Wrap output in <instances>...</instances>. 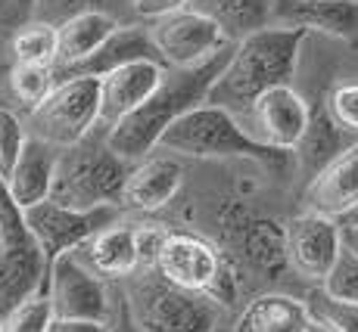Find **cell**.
<instances>
[{"label":"cell","instance_id":"cell-30","mask_svg":"<svg viewBox=\"0 0 358 332\" xmlns=\"http://www.w3.org/2000/svg\"><path fill=\"white\" fill-rule=\"evenodd\" d=\"M25 143H29V134H25L22 119L13 109L0 106V177L3 181H10V174L16 171Z\"/></svg>","mask_w":358,"mask_h":332},{"label":"cell","instance_id":"cell-9","mask_svg":"<svg viewBox=\"0 0 358 332\" xmlns=\"http://www.w3.org/2000/svg\"><path fill=\"white\" fill-rule=\"evenodd\" d=\"M119 214L122 209H113V205L109 209L78 211V209H66V205L53 202V199L25 209V220H29L34 239H38L44 261H47V280H50V267L59 258L81 252L97 233L119 224Z\"/></svg>","mask_w":358,"mask_h":332},{"label":"cell","instance_id":"cell-27","mask_svg":"<svg viewBox=\"0 0 358 332\" xmlns=\"http://www.w3.org/2000/svg\"><path fill=\"white\" fill-rule=\"evenodd\" d=\"M134 6V0H131ZM87 13H109V16L119 19L122 13V0H38L31 10V22H44L53 29H63L66 22Z\"/></svg>","mask_w":358,"mask_h":332},{"label":"cell","instance_id":"cell-37","mask_svg":"<svg viewBox=\"0 0 358 332\" xmlns=\"http://www.w3.org/2000/svg\"><path fill=\"white\" fill-rule=\"evenodd\" d=\"M343 248L358 258V224H343Z\"/></svg>","mask_w":358,"mask_h":332},{"label":"cell","instance_id":"cell-23","mask_svg":"<svg viewBox=\"0 0 358 332\" xmlns=\"http://www.w3.org/2000/svg\"><path fill=\"white\" fill-rule=\"evenodd\" d=\"M119 29H122V22L115 16H109V13H87V16H78V19H72V22H66L63 29H57L59 53H57L53 72H63V68H72V66H78V62H85Z\"/></svg>","mask_w":358,"mask_h":332},{"label":"cell","instance_id":"cell-4","mask_svg":"<svg viewBox=\"0 0 358 332\" xmlns=\"http://www.w3.org/2000/svg\"><path fill=\"white\" fill-rule=\"evenodd\" d=\"M159 152L175 158H250L271 171H284L290 165V152L262 146L237 115L209 103L171 124L159 140Z\"/></svg>","mask_w":358,"mask_h":332},{"label":"cell","instance_id":"cell-6","mask_svg":"<svg viewBox=\"0 0 358 332\" xmlns=\"http://www.w3.org/2000/svg\"><path fill=\"white\" fill-rule=\"evenodd\" d=\"M41 289H47L44 252L25 220V209L0 177V317L6 320Z\"/></svg>","mask_w":358,"mask_h":332},{"label":"cell","instance_id":"cell-29","mask_svg":"<svg viewBox=\"0 0 358 332\" xmlns=\"http://www.w3.org/2000/svg\"><path fill=\"white\" fill-rule=\"evenodd\" d=\"M53 320V301H50V292L41 289L34 292L29 301H22L10 317L3 320V332H50Z\"/></svg>","mask_w":358,"mask_h":332},{"label":"cell","instance_id":"cell-32","mask_svg":"<svg viewBox=\"0 0 358 332\" xmlns=\"http://www.w3.org/2000/svg\"><path fill=\"white\" fill-rule=\"evenodd\" d=\"M324 289L334 295V299H343V301L358 304V258H355L352 252H346V248H343L340 261H336L334 273L327 276Z\"/></svg>","mask_w":358,"mask_h":332},{"label":"cell","instance_id":"cell-31","mask_svg":"<svg viewBox=\"0 0 358 332\" xmlns=\"http://www.w3.org/2000/svg\"><path fill=\"white\" fill-rule=\"evenodd\" d=\"M324 112L330 115V121H334L343 134H349L358 140V81L336 84L334 91L327 93Z\"/></svg>","mask_w":358,"mask_h":332},{"label":"cell","instance_id":"cell-24","mask_svg":"<svg viewBox=\"0 0 358 332\" xmlns=\"http://www.w3.org/2000/svg\"><path fill=\"white\" fill-rule=\"evenodd\" d=\"M194 10L209 16L231 38V44H240L271 25L274 0H194Z\"/></svg>","mask_w":358,"mask_h":332},{"label":"cell","instance_id":"cell-2","mask_svg":"<svg viewBox=\"0 0 358 332\" xmlns=\"http://www.w3.org/2000/svg\"><path fill=\"white\" fill-rule=\"evenodd\" d=\"M231 50H224L222 56H215L212 62L196 68H171L162 78L159 91L150 96L134 115H128L125 121H119L115 128L106 130L109 146L131 165L150 158L159 149V140L171 124L209 100V91L218 81L222 68L228 66Z\"/></svg>","mask_w":358,"mask_h":332},{"label":"cell","instance_id":"cell-22","mask_svg":"<svg viewBox=\"0 0 358 332\" xmlns=\"http://www.w3.org/2000/svg\"><path fill=\"white\" fill-rule=\"evenodd\" d=\"M59 152H63V149L50 146V143L38 140V137H29V143H25V152H22V158H19L16 171H13L10 181H6L13 199H16L22 209H31V205H41V202H47V199H50Z\"/></svg>","mask_w":358,"mask_h":332},{"label":"cell","instance_id":"cell-8","mask_svg":"<svg viewBox=\"0 0 358 332\" xmlns=\"http://www.w3.org/2000/svg\"><path fill=\"white\" fill-rule=\"evenodd\" d=\"M100 124V78L59 81L53 93L31 109V130L38 140L69 149L91 137Z\"/></svg>","mask_w":358,"mask_h":332},{"label":"cell","instance_id":"cell-25","mask_svg":"<svg viewBox=\"0 0 358 332\" xmlns=\"http://www.w3.org/2000/svg\"><path fill=\"white\" fill-rule=\"evenodd\" d=\"M306 308L318 332H358V304L334 299L324 286L306 295Z\"/></svg>","mask_w":358,"mask_h":332},{"label":"cell","instance_id":"cell-11","mask_svg":"<svg viewBox=\"0 0 358 332\" xmlns=\"http://www.w3.org/2000/svg\"><path fill=\"white\" fill-rule=\"evenodd\" d=\"M224 267H228L224 248L190 230H169L159 261H156V271L162 273V280L196 295H209L215 282L222 280Z\"/></svg>","mask_w":358,"mask_h":332},{"label":"cell","instance_id":"cell-28","mask_svg":"<svg viewBox=\"0 0 358 332\" xmlns=\"http://www.w3.org/2000/svg\"><path fill=\"white\" fill-rule=\"evenodd\" d=\"M57 87V72L53 66H31V62H16L10 72V91L19 100V106L38 109Z\"/></svg>","mask_w":358,"mask_h":332},{"label":"cell","instance_id":"cell-21","mask_svg":"<svg viewBox=\"0 0 358 332\" xmlns=\"http://www.w3.org/2000/svg\"><path fill=\"white\" fill-rule=\"evenodd\" d=\"M231 332H315L306 301L284 292H265L243 304Z\"/></svg>","mask_w":358,"mask_h":332},{"label":"cell","instance_id":"cell-19","mask_svg":"<svg viewBox=\"0 0 358 332\" xmlns=\"http://www.w3.org/2000/svg\"><path fill=\"white\" fill-rule=\"evenodd\" d=\"M141 59L162 62L153 47V38H150V25H122V29L115 31L100 50H94L85 62L57 72V84L59 81H72V78H106L115 68L141 62Z\"/></svg>","mask_w":358,"mask_h":332},{"label":"cell","instance_id":"cell-35","mask_svg":"<svg viewBox=\"0 0 358 332\" xmlns=\"http://www.w3.org/2000/svg\"><path fill=\"white\" fill-rule=\"evenodd\" d=\"M34 3H38V0H0V25L22 29L25 22H31Z\"/></svg>","mask_w":358,"mask_h":332},{"label":"cell","instance_id":"cell-17","mask_svg":"<svg viewBox=\"0 0 358 332\" xmlns=\"http://www.w3.org/2000/svg\"><path fill=\"white\" fill-rule=\"evenodd\" d=\"M271 25L352 40L358 38V0H274Z\"/></svg>","mask_w":358,"mask_h":332},{"label":"cell","instance_id":"cell-1","mask_svg":"<svg viewBox=\"0 0 358 332\" xmlns=\"http://www.w3.org/2000/svg\"><path fill=\"white\" fill-rule=\"evenodd\" d=\"M306 38L308 31L302 29L268 25V29L234 44L228 66L222 68L218 81L212 84L206 103L228 109L237 119L246 115L262 93L290 84L296 66H299V50L306 44Z\"/></svg>","mask_w":358,"mask_h":332},{"label":"cell","instance_id":"cell-36","mask_svg":"<svg viewBox=\"0 0 358 332\" xmlns=\"http://www.w3.org/2000/svg\"><path fill=\"white\" fill-rule=\"evenodd\" d=\"M50 332H113V323H103V320H53Z\"/></svg>","mask_w":358,"mask_h":332},{"label":"cell","instance_id":"cell-20","mask_svg":"<svg viewBox=\"0 0 358 332\" xmlns=\"http://www.w3.org/2000/svg\"><path fill=\"white\" fill-rule=\"evenodd\" d=\"M97 276L109 282H122L141 271V252H137V224H113L97 233L81 252H75Z\"/></svg>","mask_w":358,"mask_h":332},{"label":"cell","instance_id":"cell-26","mask_svg":"<svg viewBox=\"0 0 358 332\" xmlns=\"http://www.w3.org/2000/svg\"><path fill=\"white\" fill-rule=\"evenodd\" d=\"M59 38L53 25L44 22H25L13 34V56L16 62H31V66H57Z\"/></svg>","mask_w":358,"mask_h":332},{"label":"cell","instance_id":"cell-14","mask_svg":"<svg viewBox=\"0 0 358 332\" xmlns=\"http://www.w3.org/2000/svg\"><path fill=\"white\" fill-rule=\"evenodd\" d=\"M343 255V224L302 211L287 220V258L302 280L324 286Z\"/></svg>","mask_w":358,"mask_h":332},{"label":"cell","instance_id":"cell-15","mask_svg":"<svg viewBox=\"0 0 358 332\" xmlns=\"http://www.w3.org/2000/svg\"><path fill=\"white\" fill-rule=\"evenodd\" d=\"M302 202H306V211L340 220V224L358 211V140L349 143L336 158H330L308 181Z\"/></svg>","mask_w":358,"mask_h":332},{"label":"cell","instance_id":"cell-38","mask_svg":"<svg viewBox=\"0 0 358 332\" xmlns=\"http://www.w3.org/2000/svg\"><path fill=\"white\" fill-rule=\"evenodd\" d=\"M343 224H358V211H355V214H349V218L343 220Z\"/></svg>","mask_w":358,"mask_h":332},{"label":"cell","instance_id":"cell-7","mask_svg":"<svg viewBox=\"0 0 358 332\" xmlns=\"http://www.w3.org/2000/svg\"><path fill=\"white\" fill-rule=\"evenodd\" d=\"M215 236L222 239L224 255L237 267L278 280L290 267L287 258V224L262 218L240 199H224L215 209Z\"/></svg>","mask_w":358,"mask_h":332},{"label":"cell","instance_id":"cell-12","mask_svg":"<svg viewBox=\"0 0 358 332\" xmlns=\"http://www.w3.org/2000/svg\"><path fill=\"white\" fill-rule=\"evenodd\" d=\"M47 292L57 320H113V286H106L78 255H66L50 267Z\"/></svg>","mask_w":358,"mask_h":332},{"label":"cell","instance_id":"cell-3","mask_svg":"<svg viewBox=\"0 0 358 332\" xmlns=\"http://www.w3.org/2000/svg\"><path fill=\"white\" fill-rule=\"evenodd\" d=\"M131 174V162L109 146L106 128L59 152L50 199L66 209H122V190Z\"/></svg>","mask_w":358,"mask_h":332},{"label":"cell","instance_id":"cell-34","mask_svg":"<svg viewBox=\"0 0 358 332\" xmlns=\"http://www.w3.org/2000/svg\"><path fill=\"white\" fill-rule=\"evenodd\" d=\"M113 332H141L134 314H131V304L125 295V286H113Z\"/></svg>","mask_w":358,"mask_h":332},{"label":"cell","instance_id":"cell-33","mask_svg":"<svg viewBox=\"0 0 358 332\" xmlns=\"http://www.w3.org/2000/svg\"><path fill=\"white\" fill-rule=\"evenodd\" d=\"M187 6H194V0H134V16L147 19V22H153V19H162L169 16V13H178V10H187Z\"/></svg>","mask_w":358,"mask_h":332},{"label":"cell","instance_id":"cell-5","mask_svg":"<svg viewBox=\"0 0 358 332\" xmlns=\"http://www.w3.org/2000/svg\"><path fill=\"white\" fill-rule=\"evenodd\" d=\"M125 295L141 332H218L222 308L209 295L171 286L159 271H137L128 276Z\"/></svg>","mask_w":358,"mask_h":332},{"label":"cell","instance_id":"cell-39","mask_svg":"<svg viewBox=\"0 0 358 332\" xmlns=\"http://www.w3.org/2000/svg\"><path fill=\"white\" fill-rule=\"evenodd\" d=\"M0 332H3V317H0Z\"/></svg>","mask_w":358,"mask_h":332},{"label":"cell","instance_id":"cell-18","mask_svg":"<svg viewBox=\"0 0 358 332\" xmlns=\"http://www.w3.org/2000/svg\"><path fill=\"white\" fill-rule=\"evenodd\" d=\"M181 183L184 171L175 156H169V152L150 156L143 162L131 165V174L125 181V190H122V209L143 214L159 211L178 196Z\"/></svg>","mask_w":358,"mask_h":332},{"label":"cell","instance_id":"cell-16","mask_svg":"<svg viewBox=\"0 0 358 332\" xmlns=\"http://www.w3.org/2000/svg\"><path fill=\"white\" fill-rule=\"evenodd\" d=\"M165 78V66L156 59H141L109 72L100 78V128H115L134 115L143 103L159 91Z\"/></svg>","mask_w":358,"mask_h":332},{"label":"cell","instance_id":"cell-13","mask_svg":"<svg viewBox=\"0 0 358 332\" xmlns=\"http://www.w3.org/2000/svg\"><path fill=\"white\" fill-rule=\"evenodd\" d=\"M312 128V109L290 84L262 93L246 112V130L268 149L296 152Z\"/></svg>","mask_w":358,"mask_h":332},{"label":"cell","instance_id":"cell-10","mask_svg":"<svg viewBox=\"0 0 358 332\" xmlns=\"http://www.w3.org/2000/svg\"><path fill=\"white\" fill-rule=\"evenodd\" d=\"M150 38H153L156 53H159L162 66L169 72L171 68L206 66V62H212L234 47L228 34L218 29L209 16L194 10V6L169 13L162 19H153L150 22Z\"/></svg>","mask_w":358,"mask_h":332}]
</instances>
